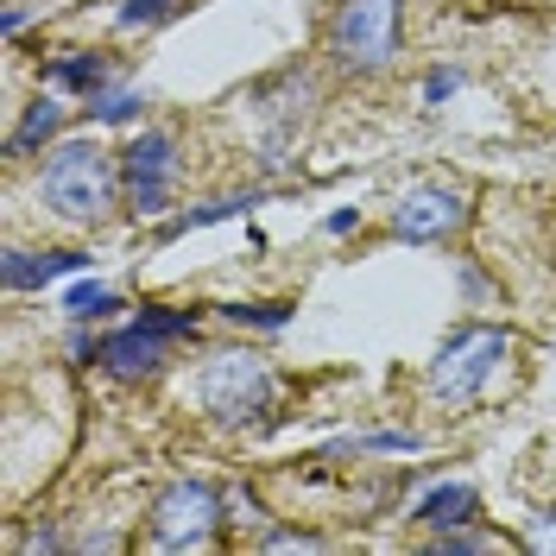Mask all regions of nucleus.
<instances>
[{
  "instance_id": "13",
  "label": "nucleus",
  "mask_w": 556,
  "mask_h": 556,
  "mask_svg": "<svg viewBox=\"0 0 556 556\" xmlns=\"http://www.w3.org/2000/svg\"><path fill=\"white\" fill-rule=\"evenodd\" d=\"M89 114H96V121H134L139 96H127V89H102V96H89Z\"/></svg>"
},
{
  "instance_id": "7",
  "label": "nucleus",
  "mask_w": 556,
  "mask_h": 556,
  "mask_svg": "<svg viewBox=\"0 0 556 556\" xmlns=\"http://www.w3.org/2000/svg\"><path fill=\"white\" fill-rule=\"evenodd\" d=\"M462 222H468V197L450 190V184H417L412 197H399V208H392L399 241H450V235H462Z\"/></svg>"
},
{
  "instance_id": "5",
  "label": "nucleus",
  "mask_w": 556,
  "mask_h": 556,
  "mask_svg": "<svg viewBox=\"0 0 556 556\" xmlns=\"http://www.w3.org/2000/svg\"><path fill=\"white\" fill-rule=\"evenodd\" d=\"M222 525V500L203 481H172L152 500V544L159 551H203Z\"/></svg>"
},
{
  "instance_id": "11",
  "label": "nucleus",
  "mask_w": 556,
  "mask_h": 556,
  "mask_svg": "<svg viewBox=\"0 0 556 556\" xmlns=\"http://www.w3.org/2000/svg\"><path fill=\"white\" fill-rule=\"evenodd\" d=\"M58 127H64V102H58V96H38V102L26 108V121H20V134L7 139V146H13V152H33V146H45Z\"/></svg>"
},
{
  "instance_id": "17",
  "label": "nucleus",
  "mask_w": 556,
  "mask_h": 556,
  "mask_svg": "<svg viewBox=\"0 0 556 556\" xmlns=\"http://www.w3.org/2000/svg\"><path fill=\"white\" fill-rule=\"evenodd\" d=\"M266 551H323V538H311V531H273Z\"/></svg>"
},
{
  "instance_id": "14",
  "label": "nucleus",
  "mask_w": 556,
  "mask_h": 556,
  "mask_svg": "<svg viewBox=\"0 0 556 556\" xmlns=\"http://www.w3.org/2000/svg\"><path fill=\"white\" fill-rule=\"evenodd\" d=\"M184 0H127L121 7V26H159V20H172Z\"/></svg>"
},
{
  "instance_id": "4",
  "label": "nucleus",
  "mask_w": 556,
  "mask_h": 556,
  "mask_svg": "<svg viewBox=\"0 0 556 556\" xmlns=\"http://www.w3.org/2000/svg\"><path fill=\"white\" fill-rule=\"evenodd\" d=\"M197 405L215 424H247L253 412L273 405V367L260 354H215L197 374Z\"/></svg>"
},
{
  "instance_id": "2",
  "label": "nucleus",
  "mask_w": 556,
  "mask_h": 556,
  "mask_svg": "<svg viewBox=\"0 0 556 556\" xmlns=\"http://www.w3.org/2000/svg\"><path fill=\"white\" fill-rule=\"evenodd\" d=\"M329 51L354 76H374L399 51V0H342L329 20Z\"/></svg>"
},
{
  "instance_id": "6",
  "label": "nucleus",
  "mask_w": 556,
  "mask_h": 556,
  "mask_svg": "<svg viewBox=\"0 0 556 556\" xmlns=\"http://www.w3.org/2000/svg\"><path fill=\"white\" fill-rule=\"evenodd\" d=\"M172 172H177V139L165 127L139 134L127 152H121V190H127V208L134 215H159L165 197H172Z\"/></svg>"
},
{
  "instance_id": "9",
  "label": "nucleus",
  "mask_w": 556,
  "mask_h": 556,
  "mask_svg": "<svg viewBox=\"0 0 556 556\" xmlns=\"http://www.w3.org/2000/svg\"><path fill=\"white\" fill-rule=\"evenodd\" d=\"M108 76H114V64H108L102 51H70V58L51 64V83L58 89H76V96H102Z\"/></svg>"
},
{
  "instance_id": "8",
  "label": "nucleus",
  "mask_w": 556,
  "mask_h": 556,
  "mask_svg": "<svg viewBox=\"0 0 556 556\" xmlns=\"http://www.w3.org/2000/svg\"><path fill=\"white\" fill-rule=\"evenodd\" d=\"M165 342L172 336H159V329H146L134 316V329H121V336H108L102 348H96V361H102L108 374H121V380H146L159 361H165Z\"/></svg>"
},
{
  "instance_id": "15",
  "label": "nucleus",
  "mask_w": 556,
  "mask_h": 556,
  "mask_svg": "<svg viewBox=\"0 0 556 556\" xmlns=\"http://www.w3.org/2000/svg\"><path fill=\"white\" fill-rule=\"evenodd\" d=\"M114 311V291H102V285H76L70 291V316H108Z\"/></svg>"
},
{
  "instance_id": "18",
  "label": "nucleus",
  "mask_w": 556,
  "mask_h": 556,
  "mask_svg": "<svg viewBox=\"0 0 556 556\" xmlns=\"http://www.w3.org/2000/svg\"><path fill=\"white\" fill-rule=\"evenodd\" d=\"M525 544H531V551H556V513H538V525H531Z\"/></svg>"
},
{
  "instance_id": "12",
  "label": "nucleus",
  "mask_w": 556,
  "mask_h": 556,
  "mask_svg": "<svg viewBox=\"0 0 556 556\" xmlns=\"http://www.w3.org/2000/svg\"><path fill=\"white\" fill-rule=\"evenodd\" d=\"M417 519H430V525H462V519H475V486H437V493L417 506Z\"/></svg>"
},
{
  "instance_id": "10",
  "label": "nucleus",
  "mask_w": 556,
  "mask_h": 556,
  "mask_svg": "<svg viewBox=\"0 0 556 556\" xmlns=\"http://www.w3.org/2000/svg\"><path fill=\"white\" fill-rule=\"evenodd\" d=\"M83 266V253H13L7 260V285L26 291V285H45V278H64Z\"/></svg>"
},
{
  "instance_id": "1",
  "label": "nucleus",
  "mask_w": 556,
  "mask_h": 556,
  "mask_svg": "<svg viewBox=\"0 0 556 556\" xmlns=\"http://www.w3.org/2000/svg\"><path fill=\"white\" fill-rule=\"evenodd\" d=\"M38 197L51 215H64L76 228H96L114 203V165H108V152L96 139H64L51 159H45V172H38Z\"/></svg>"
},
{
  "instance_id": "16",
  "label": "nucleus",
  "mask_w": 556,
  "mask_h": 556,
  "mask_svg": "<svg viewBox=\"0 0 556 556\" xmlns=\"http://www.w3.org/2000/svg\"><path fill=\"white\" fill-rule=\"evenodd\" d=\"M228 316H235V323H260V329H278V323H285L291 311H285V304H235Z\"/></svg>"
},
{
  "instance_id": "19",
  "label": "nucleus",
  "mask_w": 556,
  "mask_h": 556,
  "mask_svg": "<svg viewBox=\"0 0 556 556\" xmlns=\"http://www.w3.org/2000/svg\"><path fill=\"white\" fill-rule=\"evenodd\" d=\"M455 83H462V76H455V70H437V76H430V83H424V96H430V102H443V96H450Z\"/></svg>"
},
{
  "instance_id": "3",
  "label": "nucleus",
  "mask_w": 556,
  "mask_h": 556,
  "mask_svg": "<svg viewBox=\"0 0 556 556\" xmlns=\"http://www.w3.org/2000/svg\"><path fill=\"white\" fill-rule=\"evenodd\" d=\"M506 354H513V336H506V329L468 323V329H455L450 342H443V354L430 361V392L450 399V405H462V399H475V392L493 380V367H500Z\"/></svg>"
}]
</instances>
